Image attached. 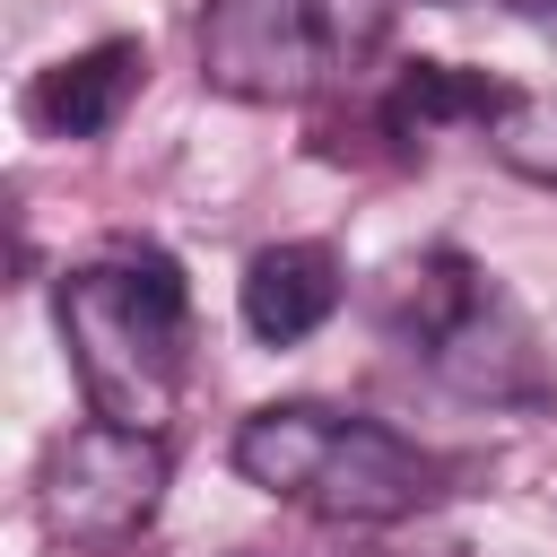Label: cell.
<instances>
[{
    "instance_id": "6",
    "label": "cell",
    "mask_w": 557,
    "mask_h": 557,
    "mask_svg": "<svg viewBox=\"0 0 557 557\" xmlns=\"http://www.w3.org/2000/svg\"><path fill=\"white\" fill-rule=\"evenodd\" d=\"M139 78H148V52H139L131 35H104V44L52 61V70L26 87V122H35L44 139H104V131L131 113Z\"/></svg>"
},
{
    "instance_id": "4",
    "label": "cell",
    "mask_w": 557,
    "mask_h": 557,
    "mask_svg": "<svg viewBox=\"0 0 557 557\" xmlns=\"http://www.w3.org/2000/svg\"><path fill=\"white\" fill-rule=\"evenodd\" d=\"M392 322L409 331V348L470 400H540L548 374H540V339L522 322V305L453 244L418 252L392 270Z\"/></svg>"
},
{
    "instance_id": "1",
    "label": "cell",
    "mask_w": 557,
    "mask_h": 557,
    "mask_svg": "<svg viewBox=\"0 0 557 557\" xmlns=\"http://www.w3.org/2000/svg\"><path fill=\"white\" fill-rule=\"evenodd\" d=\"M52 313H61V348H70L87 409L157 435L174 418V392H183V366H191L183 261L157 252V244H113V252H96L61 278Z\"/></svg>"
},
{
    "instance_id": "8",
    "label": "cell",
    "mask_w": 557,
    "mask_h": 557,
    "mask_svg": "<svg viewBox=\"0 0 557 557\" xmlns=\"http://www.w3.org/2000/svg\"><path fill=\"white\" fill-rule=\"evenodd\" d=\"M513 87H496L487 70H453V61H400V78H392V96H383V131L392 139H435V131H453V122H496V104H505Z\"/></svg>"
},
{
    "instance_id": "3",
    "label": "cell",
    "mask_w": 557,
    "mask_h": 557,
    "mask_svg": "<svg viewBox=\"0 0 557 557\" xmlns=\"http://www.w3.org/2000/svg\"><path fill=\"white\" fill-rule=\"evenodd\" d=\"M392 35V0H209L200 78L235 104H313Z\"/></svg>"
},
{
    "instance_id": "7",
    "label": "cell",
    "mask_w": 557,
    "mask_h": 557,
    "mask_svg": "<svg viewBox=\"0 0 557 557\" xmlns=\"http://www.w3.org/2000/svg\"><path fill=\"white\" fill-rule=\"evenodd\" d=\"M235 305H244V331H252V339L296 348V339H313V331L339 313V261H331L322 244H261V252L244 261Z\"/></svg>"
},
{
    "instance_id": "10",
    "label": "cell",
    "mask_w": 557,
    "mask_h": 557,
    "mask_svg": "<svg viewBox=\"0 0 557 557\" xmlns=\"http://www.w3.org/2000/svg\"><path fill=\"white\" fill-rule=\"evenodd\" d=\"M505 17H522V26H540V35H557V0H496Z\"/></svg>"
},
{
    "instance_id": "9",
    "label": "cell",
    "mask_w": 557,
    "mask_h": 557,
    "mask_svg": "<svg viewBox=\"0 0 557 557\" xmlns=\"http://www.w3.org/2000/svg\"><path fill=\"white\" fill-rule=\"evenodd\" d=\"M487 148L522 183H557V87H513L487 122Z\"/></svg>"
},
{
    "instance_id": "2",
    "label": "cell",
    "mask_w": 557,
    "mask_h": 557,
    "mask_svg": "<svg viewBox=\"0 0 557 557\" xmlns=\"http://www.w3.org/2000/svg\"><path fill=\"white\" fill-rule=\"evenodd\" d=\"M235 470L278 496L305 505L322 522H400L435 496V461L392 435L383 418L357 409H322V400H270L235 426Z\"/></svg>"
},
{
    "instance_id": "5",
    "label": "cell",
    "mask_w": 557,
    "mask_h": 557,
    "mask_svg": "<svg viewBox=\"0 0 557 557\" xmlns=\"http://www.w3.org/2000/svg\"><path fill=\"white\" fill-rule=\"evenodd\" d=\"M165 479H174L165 435L87 418V426L52 435V453L35 470V505H44L52 540H70V548H122V540H139L157 522Z\"/></svg>"
}]
</instances>
